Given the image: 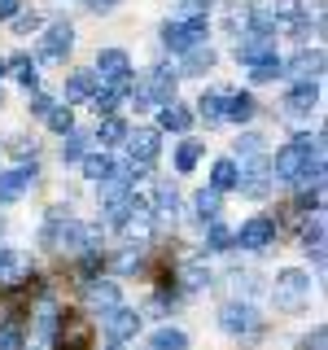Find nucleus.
Masks as SVG:
<instances>
[{"instance_id":"obj_10","label":"nucleus","mask_w":328,"mask_h":350,"mask_svg":"<svg viewBox=\"0 0 328 350\" xmlns=\"http://www.w3.org/2000/svg\"><path fill=\"white\" fill-rule=\"evenodd\" d=\"M267 184H271V162H262V153H254V158H249V167L241 171L236 189L245 193V197H267Z\"/></svg>"},{"instance_id":"obj_15","label":"nucleus","mask_w":328,"mask_h":350,"mask_svg":"<svg viewBox=\"0 0 328 350\" xmlns=\"http://www.w3.org/2000/svg\"><path fill=\"white\" fill-rule=\"evenodd\" d=\"M315 105H320V92H315V83H298L289 96H284V118H311Z\"/></svg>"},{"instance_id":"obj_16","label":"nucleus","mask_w":328,"mask_h":350,"mask_svg":"<svg viewBox=\"0 0 328 350\" xmlns=\"http://www.w3.org/2000/svg\"><path fill=\"white\" fill-rule=\"evenodd\" d=\"M289 75H293L298 83H315V79L324 75V49H302L298 57L289 62Z\"/></svg>"},{"instance_id":"obj_23","label":"nucleus","mask_w":328,"mask_h":350,"mask_svg":"<svg viewBox=\"0 0 328 350\" xmlns=\"http://www.w3.org/2000/svg\"><path fill=\"white\" fill-rule=\"evenodd\" d=\"M83 293L92 306H101V311H109V306H118V289L109 280H83Z\"/></svg>"},{"instance_id":"obj_14","label":"nucleus","mask_w":328,"mask_h":350,"mask_svg":"<svg viewBox=\"0 0 328 350\" xmlns=\"http://www.w3.org/2000/svg\"><path fill=\"white\" fill-rule=\"evenodd\" d=\"M36 162H31V167H14V171H5L0 175V202H18L22 193L31 189V184H36Z\"/></svg>"},{"instance_id":"obj_48","label":"nucleus","mask_w":328,"mask_h":350,"mask_svg":"<svg viewBox=\"0 0 328 350\" xmlns=\"http://www.w3.org/2000/svg\"><path fill=\"white\" fill-rule=\"evenodd\" d=\"M18 9H22V0H0V22H5V18H14Z\"/></svg>"},{"instance_id":"obj_3","label":"nucleus","mask_w":328,"mask_h":350,"mask_svg":"<svg viewBox=\"0 0 328 350\" xmlns=\"http://www.w3.org/2000/svg\"><path fill=\"white\" fill-rule=\"evenodd\" d=\"M53 350H92V324L83 320L79 311L57 315V328H53Z\"/></svg>"},{"instance_id":"obj_24","label":"nucleus","mask_w":328,"mask_h":350,"mask_svg":"<svg viewBox=\"0 0 328 350\" xmlns=\"http://www.w3.org/2000/svg\"><path fill=\"white\" fill-rule=\"evenodd\" d=\"M236 180H241L236 162H232V158H219V162H215V171H210V189H215V193H223V189H236Z\"/></svg>"},{"instance_id":"obj_45","label":"nucleus","mask_w":328,"mask_h":350,"mask_svg":"<svg viewBox=\"0 0 328 350\" xmlns=\"http://www.w3.org/2000/svg\"><path fill=\"white\" fill-rule=\"evenodd\" d=\"M9 149H14L18 158H27V153H36V140H31V136H18V140H14Z\"/></svg>"},{"instance_id":"obj_8","label":"nucleus","mask_w":328,"mask_h":350,"mask_svg":"<svg viewBox=\"0 0 328 350\" xmlns=\"http://www.w3.org/2000/svg\"><path fill=\"white\" fill-rule=\"evenodd\" d=\"M31 280V258L18 250H0V289H22Z\"/></svg>"},{"instance_id":"obj_7","label":"nucleus","mask_w":328,"mask_h":350,"mask_svg":"<svg viewBox=\"0 0 328 350\" xmlns=\"http://www.w3.org/2000/svg\"><path fill=\"white\" fill-rule=\"evenodd\" d=\"M219 324H223V333L245 337V333H254V328H258V311L249 302H228L223 311H219Z\"/></svg>"},{"instance_id":"obj_33","label":"nucleus","mask_w":328,"mask_h":350,"mask_svg":"<svg viewBox=\"0 0 328 350\" xmlns=\"http://www.w3.org/2000/svg\"><path fill=\"white\" fill-rule=\"evenodd\" d=\"M62 136H66V140H62V162H79V158H83L87 136H79L74 127H70V131H62Z\"/></svg>"},{"instance_id":"obj_18","label":"nucleus","mask_w":328,"mask_h":350,"mask_svg":"<svg viewBox=\"0 0 328 350\" xmlns=\"http://www.w3.org/2000/svg\"><path fill=\"white\" fill-rule=\"evenodd\" d=\"M127 145H131V162H140V167H145V162H153L158 158V131L153 127H140V131H131L127 136Z\"/></svg>"},{"instance_id":"obj_42","label":"nucleus","mask_w":328,"mask_h":350,"mask_svg":"<svg viewBox=\"0 0 328 350\" xmlns=\"http://www.w3.org/2000/svg\"><path fill=\"white\" fill-rule=\"evenodd\" d=\"M114 267H118V271H136V267H140V245H136V250H127V254L118 258Z\"/></svg>"},{"instance_id":"obj_36","label":"nucleus","mask_w":328,"mask_h":350,"mask_svg":"<svg viewBox=\"0 0 328 350\" xmlns=\"http://www.w3.org/2000/svg\"><path fill=\"white\" fill-rule=\"evenodd\" d=\"M44 118H49V127H53V131H70V127H74L70 105H49V114H44Z\"/></svg>"},{"instance_id":"obj_31","label":"nucleus","mask_w":328,"mask_h":350,"mask_svg":"<svg viewBox=\"0 0 328 350\" xmlns=\"http://www.w3.org/2000/svg\"><path fill=\"white\" fill-rule=\"evenodd\" d=\"M83 175L101 184V180H109V175H114V162H109L105 153H92V158H83Z\"/></svg>"},{"instance_id":"obj_12","label":"nucleus","mask_w":328,"mask_h":350,"mask_svg":"<svg viewBox=\"0 0 328 350\" xmlns=\"http://www.w3.org/2000/svg\"><path fill=\"white\" fill-rule=\"evenodd\" d=\"M136 328H140V315L131 311V306H109V311H105L109 342H127V337H136Z\"/></svg>"},{"instance_id":"obj_20","label":"nucleus","mask_w":328,"mask_h":350,"mask_svg":"<svg viewBox=\"0 0 328 350\" xmlns=\"http://www.w3.org/2000/svg\"><path fill=\"white\" fill-rule=\"evenodd\" d=\"M254 114H258V101H254L249 92L228 96V105H223V118H228V123H249Z\"/></svg>"},{"instance_id":"obj_52","label":"nucleus","mask_w":328,"mask_h":350,"mask_svg":"<svg viewBox=\"0 0 328 350\" xmlns=\"http://www.w3.org/2000/svg\"><path fill=\"white\" fill-rule=\"evenodd\" d=\"M0 101H5V92H0Z\"/></svg>"},{"instance_id":"obj_13","label":"nucleus","mask_w":328,"mask_h":350,"mask_svg":"<svg viewBox=\"0 0 328 350\" xmlns=\"http://www.w3.org/2000/svg\"><path fill=\"white\" fill-rule=\"evenodd\" d=\"M236 57L241 62H262V57H276V40L267 36V31H245V40L236 44Z\"/></svg>"},{"instance_id":"obj_28","label":"nucleus","mask_w":328,"mask_h":350,"mask_svg":"<svg viewBox=\"0 0 328 350\" xmlns=\"http://www.w3.org/2000/svg\"><path fill=\"white\" fill-rule=\"evenodd\" d=\"M96 140H101V145H118V140H127V123L114 118V114H105L101 127H96Z\"/></svg>"},{"instance_id":"obj_41","label":"nucleus","mask_w":328,"mask_h":350,"mask_svg":"<svg viewBox=\"0 0 328 350\" xmlns=\"http://www.w3.org/2000/svg\"><path fill=\"white\" fill-rule=\"evenodd\" d=\"M210 280V271H202V267H184V284L189 289H197V284H206Z\"/></svg>"},{"instance_id":"obj_44","label":"nucleus","mask_w":328,"mask_h":350,"mask_svg":"<svg viewBox=\"0 0 328 350\" xmlns=\"http://www.w3.org/2000/svg\"><path fill=\"white\" fill-rule=\"evenodd\" d=\"M324 346H328V333H324V328H315V333L302 342V350H324Z\"/></svg>"},{"instance_id":"obj_30","label":"nucleus","mask_w":328,"mask_h":350,"mask_svg":"<svg viewBox=\"0 0 328 350\" xmlns=\"http://www.w3.org/2000/svg\"><path fill=\"white\" fill-rule=\"evenodd\" d=\"M5 70H14V75H18V79L27 83V88L36 83V75H40V70H36V62H31L27 53H14V57H5Z\"/></svg>"},{"instance_id":"obj_51","label":"nucleus","mask_w":328,"mask_h":350,"mask_svg":"<svg viewBox=\"0 0 328 350\" xmlns=\"http://www.w3.org/2000/svg\"><path fill=\"white\" fill-rule=\"evenodd\" d=\"M0 75H5V57H0Z\"/></svg>"},{"instance_id":"obj_22","label":"nucleus","mask_w":328,"mask_h":350,"mask_svg":"<svg viewBox=\"0 0 328 350\" xmlns=\"http://www.w3.org/2000/svg\"><path fill=\"white\" fill-rule=\"evenodd\" d=\"M158 123H162V131H189L193 127V114L180 101H167V105H162V114H158Z\"/></svg>"},{"instance_id":"obj_46","label":"nucleus","mask_w":328,"mask_h":350,"mask_svg":"<svg viewBox=\"0 0 328 350\" xmlns=\"http://www.w3.org/2000/svg\"><path fill=\"white\" fill-rule=\"evenodd\" d=\"M83 5L92 9V14H109V9H118L123 0H83Z\"/></svg>"},{"instance_id":"obj_21","label":"nucleus","mask_w":328,"mask_h":350,"mask_svg":"<svg viewBox=\"0 0 328 350\" xmlns=\"http://www.w3.org/2000/svg\"><path fill=\"white\" fill-rule=\"evenodd\" d=\"M215 49H206V44H197V49L184 53V70L180 75H206V70H215Z\"/></svg>"},{"instance_id":"obj_50","label":"nucleus","mask_w":328,"mask_h":350,"mask_svg":"<svg viewBox=\"0 0 328 350\" xmlns=\"http://www.w3.org/2000/svg\"><path fill=\"white\" fill-rule=\"evenodd\" d=\"M109 350H123V342H109Z\"/></svg>"},{"instance_id":"obj_39","label":"nucleus","mask_w":328,"mask_h":350,"mask_svg":"<svg viewBox=\"0 0 328 350\" xmlns=\"http://www.w3.org/2000/svg\"><path fill=\"white\" fill-rule=\"evenodd\" d=\"M0 350H22V328L18 324H0Z\"/></svg>"},{"instance_id":"obj_34","label":"nucleus","mask_w":328,"mask_h":350,"mask_svg":"<svg viewBox=\"0 0 328 350\" xmlns=\"http://www.w3.org/2000/svg\"><path fill=\"white\" fill-rule=\"evenodd\" d=\"M158 215H167V219L180 215V193L171 184H158Z\"/></svg>"},{"instance_id":"obj_32","label":"nucleus","mask_w":328,"mask_h":350,"mask_svg":"<svg viewBox=\"0 0 328 350\" xmlns=\"http://www.w3.org/2000/svg\"><path fill=\"white\" fill-rule=\"evenodd\" d=\"M197 162H202V140H184V145L175 149V167H180V171H193Z\"/></svg>"},{"instance_id":"obj_29","label":"nucleus","mask_w":328,"mask_h":350,"mask_svg":"<svg viewBox=\"0 0 328 350\" xmlns=\"http://www.w3.org/2000/svg\"><path fill=\"white\" fill-rule=\"evenodd\" d=\"M202 118L206 123H223V105H228V92H202Z\"/></svg>"},{"instance_id":"obj_17","label":"nucleus","mask_w":328,"mask_h":350,"mask_svg":"<svg viewBox=\"0 0 328 350\" xmlns=\"http://www.w3.org/2000/svg\"><path fill=\"white\" fill-rule=\"evenodd\" d=\"M140 88H145L149 105H167V101H175V70L171 66H158L149 75V83H140Z\"/></svg>"},{"instance_id":"obj_27","label":"nucleus","mask_w":328,"mask_h":350,"mask_svg":"<svg viewBox=\"0 0 328 350\" xmlns=\"http://www.w3.org/2000/svg\"><path fill=\"white\" fill-rule=\"evenodd\" d=\"M284 75V62L280 57H262V62H249V79L254 83H271Z\"/></svg>"},{"instance_id":"obj_35","label":"nucleus","mask_w":328,"mask_h":350,"mask_svg":"<svg viewBox=\"0 0 328 350\" xmlns=\"http://www.w3.org/2000/svg\"><path fill=\"white\" fill-rule=\"evenodd\" d=\"M118 101H123V92H114V88H105V92L96 88V92H92V109H96V114H114Z\"/></svg>"},{"instance_id":"obj_43","label":"nucleus","mask_w":328,"mask_h":350,"mask_svg":"<svg viewBox=\"0 0 328 350\" xmlns=\"http://www.w3.org/2000/svg\"><path fill=\"white\" fill-rule=\"evenodd\" d=\"M14 18H18V36H31V31H36V27H40V18H36V14H31V18H27V14H22V9H18V14H14Z\"/></svg>"},{"instance_id":"obj_26","label":"nucleus","mask_w":328,"mask_h":350,"mask_svg":"<svg viewBox=\"0 0 328 350\" xmlns=\"http://www.w3.org/2000/svg\"><path fill=\"white\" fill-rule=\"evenodd\" d=\"M149 350H189V337H184L180 328H158V333L149 337Z\"/></svg>"},{"instance_id":"obj_2","label":"nucleus","mask_w":328,"mask_h":350,"mask_svg":"<svg viewBox=\"0 0 328 350\" xmlns=\"http://www.w3.org/2000/svg\"><path fill=\"white\" fill-rule=\"evenodd\" d=\"M44 241H49L53 250H62V254H79V250H92L96 245V228L74 224V219H66V224L53 219V228L44 232Z\"/></svg>"},{"instance_id":"obj_6","label":"nucleus","mask_w":328,"mask_h":350,"mask_svg":"<svg viewBox=\"0 0 328 350\" xmlns=\"http://www.w3.org/2000/svg\"><path fill=\"white\" fill-rule=\"evenodd\" d=\"M74 49V27L70 22H53L40 40V57L44 62H66V53Z\"/></svg>"},{"instance_id":"obj_49","label":"nucleus","mask_w":328,"mask_h":350,"mask_svg":"<svg viewBox=\"0 0 328 350\" xmlns=\"http://www.w3.org/2000/svg\"><path fill=\"white\" fill-rule=\"evenodd\" d=\"M49 105H53L49 96H31V114H40V118H44V114H49Z\"/></svg>"},{"instance_id":"obj_38","label":"nucleus","mask_w":328,"mask_h":350,"mask_svg":"<svg viewBox=\"0 0 328 350\" xmlns=\"http://www.w3.org/2000/svg\"><path fill=\"white\" fill-rule=\"evenodd\" d=\"M53 328H57V311H53V306H40V311H36V333L53 337Z\"/></svg>"},{"instance_id":"obj_9","label":"nucleus","mask_w":328,"mask_h":350,"mask_svg":"<svg viewBox=\"0 0 328 350\" xmlns=\"http://www.w3.org/2000/svg\"><path fill=\"white\" fill-rule=\"evenodd\" d=\"M306 293H311V276L306 271H284V276L276 280V306H302Z\"/></svg>"},{"instance_id":"obj_5","label":"nucleus","mask_w":328,"mask_h":350,"mask_svg":"<svg viewBox=\"0 0 328 350\" xmlns=\"http://www.w3.org/2000/svg\"><path fill=\"white\" fill-rule=\"evenodd\" d=\"M276 232H280V224H276V219L258 215V219H249V224H241V232L232 237V245L249 250V254H258V250H267L271 241H276Z\"/></svg>"},{"instance_id":"obj_37","label":"nucleus","mask_w":328,"mask_h":350,"mask_svg":"<svg viewBox=\"0 0 328 350\" xmlns=\"http://www.w3.org/2000/svg\"><path fill=\"white\" fill-rule=\"evenodd\" d=\"M206 250H232V232H228V228H219V224H210V237H206Z\"/></svg>"},{"instance_id":"obj_40","label":"nucleus","mask_w":328,"mask_h":350,"mask_svg":"<svg viewBox=\"0 0 328 350\" xmlns=\"http://www.w3.org/2000/svg\"><path fill=\"white\" fill-rule=\"evenodd\" d=\"M236 153H245V158H254V153H262V136H258V131H245V136L236 140Z\"/></svg>"},{"instance_id":"obj_19","label":"nucleus","mask_w":328,"mask_h":350,"mask_svg":"<svg viewBox=\"0 0 328 350\" xmlns=\"http://www.w3.org/2000/svg\"><path fill=\"white\" fill-rule=\"evenodd\" d=\"M96 83H101L96 70H74L70 79H66V105H70V101H87V96L96 92Z\"/></svg>"},{"instance_id":"obj_47","label":"nucleus","mask_w":328,"mask_h":350,"mask_svg":"<svg viewBox=\"0 0 328 350\" xmlns=\"http://www.w3.org/2000/svg\"><path fill=\"white\" fill-rule=\"evenodd\" d=\"M180 5H184V9H189V14H206V9H210V5H215V0H180Z\"/></svg>"},{"instance_id":"obj_25","label":"nucleus","mask_w":328,"mask_h":350,"mask_svg":"<svg viewBox=\"0 0 328 350\" xmlns=\"http://www.w3.org/2000/svg\"><path fill=\"white\" fill-rule=\"evenodd\" d=\"M193 215L202 219V224H215V219H219V193L215 189H202V193L193 197Z\"/></svg>"},{"instance_id":"obj_1","label":"nucleus","mask_w":328,"mask_h":350,"mask_svg":"<svg viewBox=\"0 0 328 350\" xmlns=\"http://www.w3.org/2000/svg\"><path fill=\"white\" fill-rule=\"evenodd\" d=\"M311 158H324V136H298V140H289V145L276 153V162H271V175L284 180V184H293Z\"/></svg>"},{"instance_id":"obj_11","label":"nucleus","mask_w":328,"mask_h":350,"mask_svg":"<svg viewBox=\"0 0 328 350\" xmlns=\"http://www.w3.org/2000/svg\"><path fill=\"white\" fill-rule=\"evenodd\" d=\"M92 70H96V79H105V83L127 79V75H131V57H127L123 49H101V53H96V66H92Z\"/></svg>"},{"instance_id":"obj_4","label":"nucleus","mask_w":328,"mask_h":350,"mask_svg":"<svg viewBox=\"0 0 328 350\" xmlns=\"http://www.w3.org/2000/svg\"><path fill=\"white\" fill-rule=\"evenodd\" d=\"M162 44L171 53H189L197 44H206V18H189V22H167L162 27Z\"/></svg>"}]
</instances>
